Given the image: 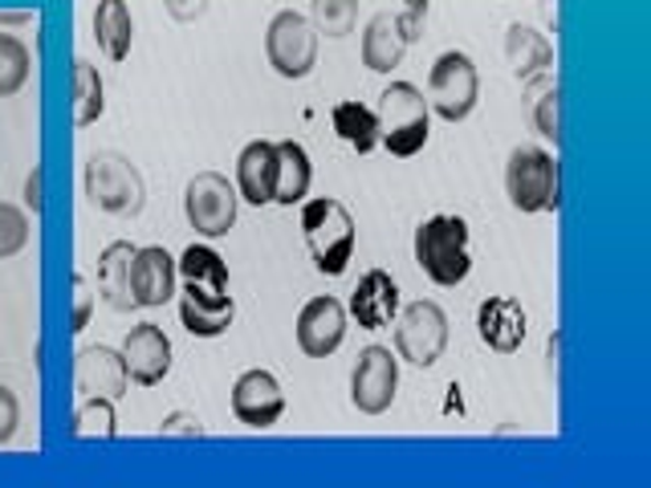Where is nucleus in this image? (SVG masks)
Wrapping results in <instances>:
<instances>
[{"mask_svg":"<svg viewBox=\"0 0 651 488\" xmlns=\"http://www.w3.org/2000/svg\"><path fill=\"white\" fill-rule=\"evenodd\" d=\"M468 240H473V232H468L465 216H453V212L427 216L424 225L415 228V240H412L415 264L436 281L440 290H456L473 273Z\"/></svg>","mask_w":651,"mask_h":488,"instance_id":"1","label":"nucleus"},{"mask_svg":"<svg viewBox=\"0 0 651 488\" xmlns=\"http://www.w3.org/2000/svg\"><path fill=\"white\" fill-rule=\"evenodd\" d=\"M302 232H306V249L314 269L326 273V278H343L346 269H350V261H355V240H359L355 216L346 212L343 199L334 196L306 199V208H302Z\"/></svg>","mask_w":651,"mask_h":488,"instance_id":"2","label":"nucleus"},{"mask_svg":"<svg viewBox=\"0 0 651 488\" xmlns=\"http://www.w3.org/2000/svg\"><path fill=\"white\" fill-rule=\"evenodd\" d=\"M375 119H379V147H387L395 159L420 155L432 134V106L412 82H391L379 94Z\"/></svg>","mask_w":651,"mask_h":488,"instance_id":"3","label":"nucleus"},{"mask_svg":"<svg viewBox=\"0 0 651 488\" xmlns=\"http://www.w3.org/2000/svg\"><path fill=\"white\" fill-rule=\"evenodd\" d=\"M506 196L525 216H533V212H558L562 204L558 159L530 143L513 147L506 163Z\"/></svg>","mask_w":651,"mask_h":488,"instance_id":"4","label":"nucleus"},{"mask_svg":"<svg viewBox=\"0 0 651 488\" xmlns=\"http://www.w3.org/2000/svg\"><path fill=\"white\" fill-rule=\"evenodd\" d=\"M82 184H86V199H90L94 208L110 212V216H134L147 199L143 175H139V167H134L127 155H119V151H94V155L86 159Z\"/></svg>","mask_w":651,"mask_h":488,"instance_id":"5","label":"nucleus"},{"mask_svg":"<svg viewBox=\"0 0 651 488\" xmlns=\"http://www.w3.org/2000/svg\"><path fill=\"white\" fill-rule=\"evenodd\" d=\"M477 98H480L477 62L465 50L440 53L436 62H432V74H427V106L444 122H465L477 110Z\"/></svg>","mask_w":651,"mask_h":488,"instance_id":"6","label":"nucleus"},{"mask_svg":"<svg viewBox=\"0 0 651 488\" xmlns=\"http://www.w3.org/2000/svg\"><path fill=\"white\" fill-rule=\"evenodd\" d=\"M391 326H395V355L420 370L436 367L448 350V314L436 302L420 297L412 305H399Z\"/></svg>","mask_w":651,"mask_h":488,"instance_id":"7","label":"nucleus"},{"mask_svg":"<svg viewBox=\"0 0 651 488\" xmlns=\"http://www.w3.org/2000/svg\"><path fill=\"white\" fill-rule=\"evenodd\" d=\"M265 57L281 78H310L318 66V29L306 13L281 9L265 29Z\"/></svg>","mask_w":651,"mask_h":488,"instance_id":"8","label":"nucleus"},{"mask_svg":"<svg viewBox=\"0 0 651 488\" xmlns=\"http://www.w3.org/2000/svg\"><path fill=\"white\" fill-rule=\"evenodd\" d=\"M237 184H228V175L220 172H199L187 180L184 187V216L187 225L196 228L199 237H228V228L237 225Z\"/></svg>","mask_w":651,"mask_h":488,"instance_id":"9","label":"nucleus"},{"mask_svg":"<svg viewBox=\"0 0 651 488\" xmlns=\"http://www.w3.org/2000/svg\"><path fill=\"white\" fill-rule=\"evenodd\" d=\"M399 395V355L391 346H367L350 370V403L362 415H383Z\"/></svg>","mask_w":651,"mask_h":488,"instance_id":"10","label":"nucleus"},{"mask_svg":"<svg viewBox=\"0 0 651 488\" xmlns=\"http://www.w3.org/2000/svg\"><path fill=\"white\" fill-rule=\"evenodd\" d=\"M232 415H237L245 427H257L265 432L285 415V391H281L278 375L269 370H245L237 383H232Z\"/></svg>","mask_w":651,"mask_h":488,"instance_id":"11","label":"nucleus"},{"mask_svg":"<svg viewBox=\"0 0 651 488\" xmlns=\"http://www.w3.org/2000/svg\"><path fill=\"white\" fill-rule=\"evenodd\" d=\"M293 330H297V346L310 358H330L346 338V305L338 297H330V293L310 297L302 305L297 322H293Z\"/></svg>","mask_w":651,"mask_h":488,"instance_id":"12","label":"nucleus"},{"mask_svg":"<svg viewBox=\"0 0 651 488\" xmlns=\"http://www.w3.org/2000/svg\"><path fill=\"white\" fill-rule=\"evenodd\" d=\"M122 358H127V370L139 387H160L172 370V338L163 334V326L155 322H139L131 326V334L122 338Z\"/></svg>","mask_w":651,"mask_h":488,"instance_id":"13","label":"nucleus"},{"mask_svg":"<svg viewBox=\"0 0 651 488\" xmlns=\"http://www.w3.org/2000/svg\"><path fill=\"white\" fill-rule=\"evenodd\" d=\"M175 257L163 245H147V249H134L131 261V297L139 310H160L175 297Z\"/></svg>","mask_w":651,"mask_h":488,"instance_id":"14","label":"nucleus"},{"mask_svg":"<svg viewBox=\"0 0 651 488\" xmlns=\"http://www.w3.org/2000/svg\"><path fill=\"white\" fill-rule=\"evenodd\" d=\"M74 387H78V395H107L119 403L127 395V387H131V370H127L122 350H110V346H86V350H78Z\"/></svg>","mask_w":651,"mask_h":488,"instance_id":"15","label":"nucleus"},{"mask_svg":"<svg viewBox=\"0 0 651 488\" xmlns=\"http://www.w3.org/2000/svg\"><path fill=\"white\" fill-rule=\"evenodd\" d=\"M525 330H530V317L521 310L518 297H485L477 305V334L480 343L497 350V355H513L525 343Z\"/></svg>","mask_w":651,"mask_h":488,"instance_id":"16","label":"nucleus"},{"mask_svg":"<svg viewBox=\"0 0 651 488\" xmlns=\"http://www.w3.org/2000/svg\"><path fill=\"white\" fill-rule=\"evenodd\" d=\"M399 285L387 269H371L362 273L355 293H350V310L346 314L359 322V330H383L399 314Z\"/></svg>","mask_w":651,"mask_h":488,"instance_id":"17","label":"nucleus"},{"mask_svg":"<svg viewBox=\"0 0 651 488\" xmlns=\"http://www.w3.org/2000/svg\"><path fill=\"white\" fill-rule=\"evenodd\" d=\"M237 196L253 208H265L278 196V143L253 139L237 155Z\"/></svg>","mask_w":651,"mask_h":488,"instance_id":"18","label":"nucleus"},{"mask_svg":"<svg viewBox=\"0 0 651 488\" xmlns=\"http://www.w3.org/2000/svg\"><path fill=\"white\" fill-rule=\"evenodd\" d=\"M232 317H237L232 293L208 297V293L196 290V285H184V293H180V322H184V330L192 334V338H220V334H228Z\"/></svg>","mask_w":651,"mask_h":488,"instance_id":"19","label":"nucleus"},{"mask_svg":"<svg viewBox=\"0 0 651 488\" xmlns=\"http://www.w3.org/2000/svg\"><path fill=\"white\" fill-rule=\"evenodd\" d=\"M506 57H509V69H513V78L518 82H533L538 74H550L554 66V45L545 33H538L533 25H513L506 29Z\"/></svg>","mask_w":651,"mask_h":488,"instance_id":"20","label":"nucleus"},{"mask_svg":"<svg viewBox=\"0 0 651 488\" xmlns=\"http://www.w3.org/2000/svg\"><path fill=\"white\" fill-rule=\"evenodd\" d=\"M131 261H134V245L131 240H115L107 249L98 252V293L110 310H134L131 297Z\"/></svg>","mask_w":651,"mask_h":488,"instance_id":"21","label":"nucleus"},{"mask_svg":"<svg viewBox=\"0 0 651 488\" xmlns=\"http://www.w3.org/2000/svg\"><path fill=\"white\" fill-rule=\"evenodd\" d=\"M403 53H408V41L399 33L395 13H375L362 29V66L371 74H391L403 62Z\"/></svg>","mask_w":651,"mask_h":488,"instance_id":"22","label":"nucleus"},{"mask_svg":"<svg viewBox=\"0 0 651 488\" xmlns=\"http://www.w3.org/2000/svg\"><path fill=\"white\" fill-rule=\"evenodd\" d=\"M94 41L110 62H122L134 41V17L127 0H98L94 9Z\"/></svg>","mask_w":651,"mask_h":488,"instance_id":"23","label":"nucleus"},{"mask_svg":"<svg viewBox=\"0 0 651 488\" xmlns=\"http://www.w3.org/2000/svg\"><path fill=\"white\" fill-rule=\"evenodd\" d=\"M175 273L184 278V285H196L208 297H225L228 293V264L225 257L208 245H187L184 257L175 261Z\"/></svg>","mask_w":651,"mask_h":488,"instance_id":"24","label":"nucleus"},{"mask_svg":"<svg viewBox=\"0 0 651 488\" xmlns=\"http://www.w3.org/2000/svg\"><path fill=\"white\" fill-rule=\"evenodd\" d=\"M310 180H314L310 151L302 143H293V139H281L278 143V196H273V204H281V208L302 204L310 192Z\"/></svg>","mask_w":651,"mask_h":488,"instance_id":"25","label":"nucleus"},{"mask_svg":"<svg viewBox=\"0 0 651 488\" xmlns=\"http://www.w3.org/2000/svg\"><path fill=\"white\" fill-rule=\"evenodd\" d=\"M330 122H334V134H338L346 147H355L359 155H367V151L379 147V119H375V110L367 102L346 98V102H338L330 110Z\"/></svg>","mask_w":651,"mask_h":488,"instance_id":"26","label":"nucleus"},{"mask_svg":"<svg viewBox=\"0 0 651 488\" xmlns=\"http://www.w3.org/2000/svg\"><path fill=\"white\" fill-rule=\"evenodd\" d=\"M107 110V86L98 66H90L86 57L74 62V127H94Z\"/></svg>","mask_w":651,"mask_h":488,"instance_id":"27","label":"nucleus"},{"mask_svg":"<svg viewBox=\"0 0 651 488\" xmlns=\"http://www.w3.org/2000/svg\"><path fill=\"white\" fill-rule=\"evenodd\" d=\"M74 436H78V440H115V436H119L115 399L82 395L78 411H74Z\"/></svg>","mask_w":651,"mask_h":488,"instance_id":"28","label":"nucleus"},{"mask_svg":"<svg viewBox=\"0 0 651 488\" xmlns=\"http://www.w3.org/2000/svg\"><path fill=\"white\" fill-rule=\"evenodd\" d=\"M29 69H33V57H29L25 41L0 33V98H13L29 82Z\"/></svg>","mask_w":651,"mask_h":488,"instance_id":"29","label":"nucleus"},{"mask_svg":"<svg viewBox=\"0 0 651 488\" xmlns=\"http://www.w3.org/2000/svg\"><path fill=\"white\" fill-rule=\"evenodd\" d=\"M310 21L326 37H346L359 21V0H310Z\"/></svg>","mask_w":651,"mask_h":488,"instance_id":"30","label":"nucleus"},{"mask_svg":"<svg viewBox=\"0 0 651 488\" xmlns=\"http://www.w3.org/2000/svg\"><path fill=\"white\" fill-rule=\"evenodd\" d=\"M533 127L554 139V147L562 143V86L554 78H545L542 86H533Z\"/></svg>","mask_w":651,"mask_h":488,"instance_id":"31","label":"nucleus"},{"mask_svg":"<svg viewBox=\"0 0 651 488\" xmlns=\"http://www.w3.org/2000/svg\"><path fill=\"white\" fill-rule=\"evenodd\" d=\"M29 216L17 204H0V261H9L29 245Z\"/></svg>","mask_w":651,"mask_h":488,"instance_id":"32","label":"nucleus"},{"mask_svg":"<svg viewBox=\"0 0 651 488\" xmlns=\"http://www.w3.org/2000/svg\"><path fill=\"white\" fill-rule=\"evenodd\" d=\"M90 314H94V293H90V281L86 273H74V314H69V330L82 334L90 326Z\"/></svg>","mask_w":651,"mask_h":488,"instance_id":"33","label":"nucleus"},{"mask_svg":"<svg viewBox=\"0 0 651 488\" xmlns=\"http://www.w3.org/2000/svg\"><path fill=\"white\" fill-rule=\"evenodd\" d=\"M17 427H21V399L13 395V387L0 383V448L13 444Z\"/></svg>","mask_w":651,"mask_h":488,"instance_id":"34","label":"nucleus"},{"mask_svg":"<svg viewBox=\"0 0 651 488\" xmlns=\"http://www.w3.org/2000/svg\"><path fill=\"white\" fill-rule=\"evenodd\" d=\"M160 436L204 440V423H199V415H192V411H172V415H163V423H160Z\"/></svg>","mask_w":651,"mask_h":488,"instance_id":"35","label":"nucleus"},{"mask_svg":"<svg viewBox=\"0 0 651 488\" xmlns=\"http://www.w3.org/2000/svg\"><path fill=\"white\" fill-rule=\"evenodd\" d=\"M424 21H427V0H408V9L403 13H395V25L399 33H403V41L412 45V41H420V33H424Z\"/></svg>","mask_w":651,"mask_h":488,"instance_id":"36","label":"nucleus"},{"mask_svg":"<svg viewBox=\"0 0 651 488\" xmlns=\"http://www.w3.org/2000/svg\"><path fill=\"white\" fill-rule=\"evenodd\" d=\"M163 4L175 21H196V17L208 13V0H163Z\"/></svg>","mask_w":651,"mask_h":488,"instance_id":"37","label":"nucleus"},{"mask_svg":"<svg viewBox=\"0 0 651 488\" xmlns=\"http://www.w3.org/2000/svg\"><path fill=\"white\" fill-rule=\"evenodd\" d=\"M25 204L33 208V216L41 212V167L33 163V172H29V180H25Z\"/></svg>","mask_w":651,"mask_h":488,"instance_id":"38","label":"nucleus"},{"mask_svg":"<svg viewBox=\"0 0 651 488\" xmlns=\"http://www.w3.org/2000/svg\"><path fill=\"white\" fill-rule=\"evenodd\" d=\"M33 21V13H0V25H25Z\"/></svg>","mask_w":651,"mask_h":488,"instance_id":"39","label":"nucleus"}]
</instances>
